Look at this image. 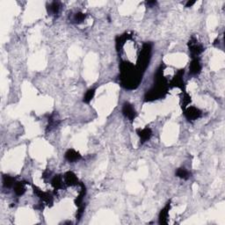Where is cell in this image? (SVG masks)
I'll return each mask as SVG.
<instances>
[{
  "label": "cell",
  "mask_w": 225,
  "mask_h": 225,
  "mask_svg": "<svg viewBox=\"0 0 225 225\" xmlns=\"http://www.w3.org/2000/svg\"><path fill=\"white\" fill-rule=\"evenodd\" d=\"M85 18H86V15H85V14L81 13H78L75 14V16H74V21L77 23H80L82 22Z\"/></svg>",
  "instance_id": "8fae6325"
},
{
  "label": "cell",
  "mask_w": 225,
  "mask_h": 225,
  "mask_svg": "<svg viewBox=\"0 0 225 225\" xmlns=\"http://www.w3.org/2000/svg\"><path fill=\"white\" fill-rule=\"evenodd\" d=\"M190 52L191 54L193 55L194 56H196L198 55L199 54H201V52L203 51V48L201 45L197 44L196 42L195 43H191V46H190Z\"/></svg>",
  "instance_id": "8992f818"
},
{
  "label": "cell",
  "mask_w": 225,
  "mask_h": 225,
  "mask_svg": "<svg viewBox=\"0 0 225 225\" xmlns=\"http://www.w3.org/2000/svg\"><path fill=\"white\" fill-rule=\"evenodd\" d=\"M94 93H95V90L94 89H91L89 90L86 93L85 95V98H84V101L86 102V103H88V102H90L92 99L93 98V96H94Z\"/></svg>",
  "instance_id": "30bf717a"
},
{
  "label": "cell",
  "mask_w": 225,
  "mask_h": 225,
  "mask_svg": "<svg viewBox=\"0 0 225 225\" xmlns=\"http://www.w3.org/2000/svg\"><path fill=\"white\" fill-rule=\"evenodd\" d=\"M138 135L140 136V139L142 141V143H144L146 141H148L150 136H151V130L148 128H145L142 130H138Z\"/></svg>",
  "instance_id": "5b68a950"
},
{
  "label": "cell",
  "mask_w": 225,
  "mask_h": 225,
  "mask_svg": "<svg viewBox=\"0 0 225 225\" xmlns=\"http://www.w3.org/2000/svg\"><path fill=\"white\" fill-rule=\"evenodd\" d=\"M80 158H81V156L79 155V153L74 149H69L65 153V158L69 162H76L78 159H80Z\"/></svg>",
  "instance_id": "3957f363"
},
{
  "label": "cell",
  "mask_w": 225,
  "mask_h": 225,
  "mask_svg": "<svg viewBox=\"0 0 225 225\" xmlns=\"http://www.w3.org/2000/svg\"><path fill=\"white\" fill-rule=\"evenodd\" d=\"M176 175L180 179H184V180H187L189 178V172L186 171L185 168H180L176 171Z\"/></svg>",
  "instance_id": "52a82bcc"
},
{
  "label": "cell",
  "mask_w": 225,
  "mask_h": 225,
  "mask_svg": "<svg viewBox=\"0 0 225 225\" xmlns=\"http://www.w3.org/2000/svg\"><path fill=\"white\" fill-rule=\"evenodd\" d=\"M14 191L18 195H21V194H24L26 189H25V187H24V186L21 182H18L14 186Z\"/></svg>",
  "instance_id": "ba28073f"
},
{
  "label": "cell",
  "mask_w": 225,
  "mask_h": 225,
  "mask_svg": "<svg viewBox=\"0 0 225 225\" xmlns=\"http://www.w3.org/2000/svg\"><path fill=\"white\" fill-rule=\"evenodd\" d=\"M194 4V1H193V2H190V1H189V2H187V4H186V7H189V6H191V5H193Z\"/></svg>",
  "instance_id": "7c38bea8"
},
{
  "label": "cell",
  "mask_w": 225,
  "mask_h": 225,
  "mask_svg": "<svg viewBox=\"0 0 225 225\" xmlns=\"http://www.w3.org/2000/svg\"><path fill=\"white\" fill-rule=\"evenodd\" d=\"M185 114H186V118H187L188 120L193 121V120L198 119V118L201 116V111H200L199 109H197V108L190 107L186 111V113H185Z\"/></svg>",
  "instance_id": "7a4b0ae2"
},
{
  "label": "cell",
  "mask_w": 225,
  "mask_h": 225,
  "mask_svg": "<svg viewBox=\"0 0 225 225\" xmlns=\"http://www.w3.org/2000/svg\"><path fill=\"white\" fill-rule=\"evenodd\" d=\"M122 113L124 114V116L126 118H128V120L130 121H133L134 119L135 118V110L134 107L129 104L128 102H125L123 104V107H122Z\"/></svg>",
  "instance_id": "6da1fadb"
},
{
  "label": "cell",
  "mask_w": 225,
  "mask_h": 225,
  "mask_svg": "<svg viewBox=\"0 0 225 225\" xmlns=\"http://www.w3.org/2000/svg\"><path fill=\"white\" fill-rule=\"evenodd\" d=\"M190 73L193 74V75H197L200 73L201 70V63L199 62L198 59H194L192 61V63L190 64Z\"/></svg>",
  "instance_id": "277c9868"
},
{
  "label": "cell",
  "mask_w": 225,
  "mask_h": 225,
  "mask_svg": "<svg viewBox=\"0 0 225 225\" xmlns=\"http://www.w3.org/2000/svg\"><path fill=\"white\" fill-rule=\"evenodd\" d=\"M50 13L52 14V15H55V14H57L59 12V9H60V6H59L58 3L56 2H53L51 5H50Z\"/></svg>",
  "instance_id": "9c48e42d"
}]
</instances>
